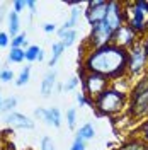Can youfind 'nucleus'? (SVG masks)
<instances>
[{
	"instance_id": "obj_22",
	"label": "nucleus",
	"mask_w": 148,
	"mask_h": 150,
	"mask_svg": "<svg viewBox=\"0 0 148 150\" xmlns=\"http://www.w3.org/2000/svg\"><path fill=\"white\" fill-rule=\"evenodd\" d=\"M78 82H80V79H78L77 75L70 77V79L66 80L65 84H63V91H66V92H70V91H75V89H77V85H78Z\"/></svg>"
},
{
	"instance_id": "obj_25",
	"label": "nucleus",
	"mask_w": 148,
	"mask_h": 150,
	"mask_svg": "<svg viewBox=\"0 0 148 150\" xmlns=\"http://www.w3.org/2000/svg\"><path fill=\"white\" fill-rule=\"evenodd\" d=\"M66 121H68L70 128H75V123H77V109L75 108H70L66 111Z\"/></svg>"
},
{
	"instance_id": "obj_38",
	"label": "nucleus",
	"mask_w": 148,
	"mask_h": 150,
	"mask_svg": "<svg viewBox=\"0 0 148 150\" xmlns=\"http://www.w3.org/2000/svg\"><path fill=\"white\" fill-rule=\"evenodd\" d=\"M2 150H14V145H7V147H4Z\"/></svg>"
},
{
	"instance_id": "obj_19",
	"label": "nucleus",
	"mask_w": 148,
	"mask_h": 150,
	"mask_svg": "<svg viewBox=\"0 0 148 150\" xmlns=\"http://www.w3.org/2000/svg\"><path fill=\"white\" fill-rule=\"evenodd\" d=\"M29 79H31V67H24L20 70V74H19L17 80H16V85L17 87H22V85H26L29 82Z\"/></svg>"
},
{
	"instance_id": "obj_18",
	"label": "nucleus",
	"mask_w": 148,
	"mask_h": 150,
	"mask_svg": "<svg viewBox=\"0 0 148 150\" xmlns=\"http://www.w3.org/2000/svg\"><path fill=\"white\" fill-rule=\"evenodd\" d=\"M26 60V50L24 48H12L9 53V62L12 63H22Z\"/></svg>"
},
{
	"instance_id": "obj_15",
	"label": "nucleus",
	"mask_w": 148,
	"mask_h": 150,
	"mask_svg": "<svg viewBox=\"0 0 148 150\" xmlns=\"http://www.w3.org/2000/svg\"><path fill=\"white\" fill-rule=\"evenodd\" d=\"M77 138H80L83 142H89L92 140L94 137H95V128H94L92 123H85L83 126H80L78 130H77V135H75Z\"/></svg>"
},
{
	"instance_id": "obj_11",
	"label": "nucleus",
	"mask_w": 148,
	"mask_h": 150,
	"mask_svg": "<svg viewBox=\"0 0 148 150\" xmlns=\"http://www.w3.org/2000/svg\"><path fill=\"white\" fill-rule=\"evenodd\" d=\"M5 123L9 126H12V128H20V130H32L34 128V121L31 118L20 114V112H14V111L5 116Z\"/></svg>"
},
{
	"instance_id": "obj_30",
	"label": "nucleus",
	"mask_w": 148,
	"mask_h": 150,
	"mask_svg": "<svg viewBox=\"0 0 148 150\" xmlns=\"http://www.w3.org/2000/svg\"><path fill=\"white\" fill-rule=\"evenodd\" d=\"M9 43H10V36H9V33H0V48L9 46Z\"/></svg>"
},
{
	"instance_id": "obj_33",
	"label": "nucleus",
	"mask_w": 148,
	"mask_h": 150,
	"mask_svg": "<svg viewBox=\"0 0 148 150\" xmlns=\"http://www.w3.org/2000/svg\"><path fill=\"white\" fill-rule=\"evenodd\" d=\"M43 31L48 33V34H51V33H55L56 31V26L53 22H46V24H43Z\"/></svg>"
},
{
	"instance_id": "obj_5",
	"label": "nucleus",
	"mask_w": 148,
	"mask_h": 150,
	"mask_svg": "<svg viewBox=\"0 0 148 150\" xmlns=\"http://www.w3.org/2000/svg\"><path fill=\"white\" fill-rule=\"evenodd\" d=\"M80 72V80H82V92L87 96V99L92 103L95 97H99L104 91H107L111 87V80L104 75L94 74V72H85V70H78Z\"/></svg>"
},
{
	"instance_id": "obj_34",
	"label": "nucleus",
	"mask_w": 148,
	"mask_h": 150,
	"mask_svg": "<svg viewBox=\"0 0 148 150\" xmlns=\"http://www.w3.org/2000/svg\"><path fill=\"white\" fill-rule=\"evenodd\" d=\"M26 7H27V9L31 10V14H34V12H36L37 4L34 2V0H27V2H26Z\"/></svg>"
},
{
	"instance_id": "obj_28",
	"label": "nucleus",
	"mask_w": 148,
	"mask_h": 150,
	"mask_svg": "<svg viewBox=\"0 0 148 150\" xmlns=\"http://www.w3.org/2000/svg\"><path fill=\"white\" fill-rule=\"evenodd\" d=\"M12 79H14V72L10 68H2L0 70V80L2 82H10Z\"/></svg>"
},
{
	"instance_id": "obj_20",
	"label": "nucleus",
	"mask_w": 148,
	"mask_h": 150,
	"mask_svg": "<svg viewBox=\"0 0 148 150\" xmlns=\"http://www.w3.org/2000/svg\"><path fill=\"white\" fill-rule=\"evenodd\" d=\"M60 39H61V43H63L65 48L72 46L75 43V39H77V31H75V29H70V31H66L63 36H60Z\"/></svg>"
},
{
	"instance_id": "obj_39",
	"label": "nucleus",
	"mask_w": 148,
	"mask_h": 150,
	"mask_svg": "<svg viewBox=\"0 0 148 150\" xmlns=\"http://www.w3.org/2000/svg\"><path fill=\"white\" fill-rule=\"evenodd\" d=\"M2 103H4V99H2V96H0V108H2Z\"/></svg>"
},
{
	"instance_id": "obj_23",
	"label": "nucleus",
	"mask_w": 148,
	"mask_h": 150,
	"mask_svg": "<svg viewBox=\"0 0 148 150\" xmlns=\"http://www.w3.org/2000/svg\"><path fill=\"white\" fill-rule=\"evenodd\" d=\"M16 104H17V99H16V97H9V99H5V101L2 103L0 111H4V112H12V109L16 108Z\"/></svg>"
},
{
	"instance_id": "obj_7",
	"label": "nucleus",
	"mask_w": 148,
	"mask_h": 150,
	"mask_svg": "<svg viewBox=\"0 0 148 150\" xmlns=\"http://www.w3.org/2000/svg\"><path fill=\"white\" fill-rule=\"evenodd\" d=\"M112 36H114V31H112L106 22H101V24H95L90 29V36L85 43V50H83V55L92 51V50H97V48L107 46L112 43Z\"/></svg>"
},
{
	"instance_id": "obj_8",
	"label": "nucleus",
	"mask_w": 148,
	"mask_h": 150,
	"mask_svg": "<svg viewBox=\"0 0 148 150\" xmlns=\"http://www.w3.org/2000/svg\"><path fill=\"white\" fill-rule=\"evenodd\" d=\"M109 10V2L107 0H90L87 2V9H85V19L90 26L101 24L106 21Z\"/></svg>"
},
{
	"instance_id": "obj_14",
	"label": "nucleus",
	"mask_w": 148,
	"mask_h": 150,
	"mask_svg": "<svg viewBox=\"0 0 148 150\" xmlns=\"http://www.w3.org/2000/svg\"><path fill=\"white\" fill-rule=\"evenodd\" d=\"M119 150H148V143L143 138L135 137V138H130L128 142H124Z\"/></svg>"
},
{
	"instance_id": "obj_6",
	"label": "nucleus",
	"mask_w": 148,
	"mask_h": 150,
	"mask_svg": "<svg viewBox=\"0 0 148 150\" xmlns=\"http://www.w3.org/2000/svg\"><path fill=\"white\" fill-rule=\"evenodd\" d=\"M148 68V56L143 46V41L140 39L133 48L128 50V79L140 77Z\"/></svg>"
},
{
	"instance_id": "obj_4",
	"label": "nucleus",
	"mask_w": 148,
	"mask_h": 150,
	"mask_svg": "<svg viewBox=\"0 0 148 150\" xmlns=\"http://www.w3.org/2000/svg\"><path fill=\"white\" fill-rule=\"evenodd\" d=\"M128 112L133 120H147L148 118V75H143L131 87Z\"/></svg>"
},
{
	"instance_id": "obj_17",
	"label": "nucleus",
	"mask_w": 148,
	"mask_h": 150,
	"mask_svg": "<svg viewBox=\"0 0 148 150\" xmlns=\"http://www.w3.org/2000/svg\"><path fill=\"white\" fill-rule=\"evenodd\" d=\"M51 60H49V67H55L56 63H58V60H60V56H61V53L65 51V46H63V43L61 41H56V43H53V48H51Z\"/></svg>"
},
{
	"instance_id": "obj_21",
	"label": "nucleus",
	"mask_w": 148,
	"mask_h": 150,
	"mask_svg": "<svg viewBox=\"0 0 148 150\" xmlns=\"http://www.w3.org/2000/svg\"><path fill=\"white\" fill-rule=\"evenodd\" d=\"M39 51H41L39 46H27L26 48V60H27V62H37Z\"/></svg>"
},
{
	"instance_id": "obj_27",
	"label": "nucleus",
	"mask_w": 148,
	"mask_h": 150,
	"mask_svg": "<svg viewBox=\"0 0 148 150\" xmlns=\"http://www.w3.org/2000/svg\"><path fill=\"white\" fill-rule=\"evenodd\" d=\"M41 150H56V145H55V142H53V138L44 137L41 140Z\"/></svg>"
},
{
	"instance_id": "obj_10",
	"label": "nucleus",
	"mask_w": 148,
	"mask_h": 150,
	"mask_svg": "<svg viewBox=\"0 0 148 150\" xmlns=\"http://www.w3.org/2000/svg\"><path fill=\"white\" fill-rule=\"evenodd\" d=\"M109 28L116 33L121 26H124V9H123V2L118 0H111L109 2V10H107V16L104 21Z\"/></svg>"
},
{
	"instance_id": "obj_2",
	"label": "nucleus",
	"mask_w": 148,
	"mask_h": 150,
	"mask_svg": "<svg viewBox=\"0 0 148 150\" xmlns=\"http://www.w3.org/2000/svg\"><path fill=\"white\" fill-rule=\"evenodd\" d=\"M128 101H130V94L111 85L107 91H104L99 97L94 99L92 106L101 116H116L128 108Z\"/></svg>"
},
{
	"instance_id": "obj_16",
	"label": "nucleus",
	"mask_w": 148,
	"mask_h": 150,
	"mask_svg": "<svg viewBox=\"0 0 148 150\" xmlns=\"http://www.w3.org/2000/svg\"><path fill=\"white\" fill-rule=\"evenodd\" d=\"M19 28H20V22H19V14L17 12H9V36L16 38L19 33Z\"/></svg>"
},
{
	"instance_id": "obj_13",
	"label": "nucleus",
	"mask_w": 148,
	"mask_h": 150,
	"mask_svg": "<svg viewBox=\"0 0 148 150\" xmlns=\"http://www.w3.org/2000/svg\"><path fill=\"white\" fill-rule=\"evenodd\" d=\"M56 85V72L55 70H49L46 75H44V79H43V84H41V94L48 97L49 94L53 92V89H55Z\"/></svg>"
},
{
	"instance_id": "obj_26",
	"label": "nucleus",
	"mask_w": 148,
	"mask_h": 150,
	"mask_svg": "<svg viewBox=\"0 0 148 150\" xmlns=\"http://www.w3.org/2000/svg\"><path fill=\"white\" fill-rule=\"evenodd\" d=\"M138 137L140 138H143V140L148 143V118L145 120V121L140 125V128H138Z\"/></svg>"
},
{
	"instance_id": "obj_29",
	"label": "nucleus",
	"mask_w": 148,
	"mask_h": 150,
	"mask_svg": "<svg viewBox=\"0 0 148 150\" xmlns=\"http://www.w3.org/2000/svg\"><path fill=\"white\" fill-rule=\"evenodd\" d=\"M70 150H85V142L75 137V140H73V143H72Z\"/></svg>"
},
{
	"instance_id": "obj_3",
	"label": "nucleus",
	"mask_w": 148,
	"mask_h": 150,
	"mask_svg": "<svg viewBox=\"0 0 148 150\" xmlns=\"http://www.w3.org/2000/svg\"><path fill=\"white\" fill-rule=\"evenodd\" d=\"M124 9V24L130 26L141 39L148 34V2H123Z\"/></svg>"
},
{
	"instance_id": "obj_35",
	"label": "nucleus",
	"mask_w": 148,
	"mask_h": 150,
	"mask_svg": "<svg viewBox=\"0 0 148 150\" xmlns=\"http://www.w3.org/2000/svg\"><path fill=\"white\" fill-rule=\"evenodd\" d=\"M141 41H143V46H145V51H147V56H148V34L143 38Z\"/></svg>"
},
{
	"instance_id": "obj_37",
	"label": "nucleus",
	"mask_w": 148,
	"mask_h": 150,
	"mask_svg": "<svg viewBox=\"0 0 148 150\" xmlns=\"http://www.w3.org/2000/svg\"><path fill=\"white\" fill-rule=\"evenodd\" d=\"M4 12H5V5H0V22L4 19Z\"/></svg>"
},
{
	"instance_id": "obj_1",
	"label": "nucleus",
	"mask_w": 148,
	"mask_h": 150,
	"mask_svg": "<svg viewBox=\"0 0 148 150\" xmlns=\"http://www.w3.org/2000/svg\"><path fill=\"white\" fill-rule=\"evenodd\" d=\"M80 68L107 77L109 80H121L128 77V51L116 45L92 50L82 58Z\"/></svg>"
},
{
	"instance_id": "obj_31",
	"label": "nucleus",
	"mask_w": 148,
	"mask_h": 150,
	"mask_svg": "<svg viewBox=\"0 0 148 150\" xmlns=\"http://www.w3.org/2000/svg\"><path fill=\"white\" fill-rule=\"evenodd\" d=\"M77 101H78V104H80V106H89V104H92L89 99H87V96H85L83 92L77 94Z\"/></svg>"
},
{
	"instance_id": "obj_9",
	"label": "nucleus",
	"mask_w": 148,
	"mask_h": 150,
	"mask_svg": "<svg viewBox=\"0 0 148 150\" xmlns=\"http://www.w3.org/2000/svg\"><path fill=\"white\" fill-rule=\"evenodd\" d=\"M141 38L133 31V29L130 28V26H121L116 33H114V36H112V45H116V46L123 48V50H130V48H133L136 43H138Z\"/></svg>"
},
{
	"instance_id": "obj_32",
	"label": "nucleus",
	"mask_w": 148,
	"mask_h": 150,
	"mask_svg": "<svg viewBox=\"0 0 148 150\" xmlns=\"http://www.w3.org/2000/svg\"><path fill=\"white\" fill-rule=\"evenodd\" d=\"M26 9V2H22V0H16L14 2V12H22V10Z\"/></svg>"
},
{
	"instance_id": "obj_36",
	"label": "nucleus",
	"mask_w": 148,
	"mask_h": 150,
	"mask_svg": "<svg viewBox=\"0 0 148 150\" xmlns=\"http://www.w3.org/2000/svg\"><path fill=\"white\" fill-rule=\"evenodd\" d=\"M44 60V51H43V48H41V51H39V55H37V62H43Z\"/></svg>"
},
{
	"instance_id": "obj_24",
	"label": "nucleus",
	"mask_w": 148,
	"mask_h": 150,
	"mask_svg": "<svg viewBox=\"0 0 148 150\" xmlns=\"http://www.w3.org/2000/svg\"><path fill=\"white\" fill-rule=\"evenodd\" d=\"M26 43H27L26 33H20L16 38H12V48H22V46H26Z\"/></svg>"
},
{
	"instance_id": "obj_12",
	"label": "nucleus",
	"mask_w": 148,
	"mask_h": 150,
	"mask_svg": "<svg viewBox=\"0 0 148 150\" xmlns=\"http://www.w3.org/2000/svg\"><path fill=\"white\" fill-rule=\"evenodd\" d=\"M34 116L44 120L48 125H53L55 128H60V126H61V112H60L58 108H51V109L37 108L36 111H34Z\"/></svg>"
}]
</instances>
